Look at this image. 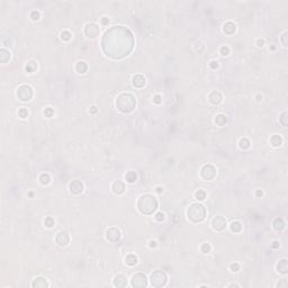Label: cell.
<instances>
[{
  "instance_id": "1",
  "label": "cell",
  "mask_w": 288,
  "mask_h": 288,
  "mask_svg": "<svg viewBox=\"0 0 288 288\" xmlns=\"http://www.w3.org/2000/svg\"><path fill=\"white\" fill-rule=\"evenodd\" d=\"M137 208L142 214L145 215H150L153 214V212H155L158 208V200L157 198L152 195H143L138 198L137 202Z\"/></svg>"
},
{
  "instance_id": "2",
  "label": "cell",
  "mask_w": 288,
  "mask_h": 288,
  "mask_svg": "<svg viewBox=\"0 0 288 288\" xmlns=\"http://www.w3.org/2000/svg\"><path fill=\"white\" fill-rule=\"evenodd\" d=\"M136 101L131 94H121L116 99V107L123 113H130L135 108Z\"/></svg>"
},
{
  "instance_id": "3",
  "label": "cell",
  "mask_w": 288,
  "mask_h": 288,
  "mask_svg": "<svg viewBox=\"0 0 288 288\" xmlns=\"http://www.w3.org/2000/svg\"><path fill=\"white\" fill-rule=\"evenodd\" d=\"M188 217L195 223L202 222L206 217V208L202 204H192L188 208Z\"/></svg>"
},
{
  "instance_id": "4",
  "label": "cell",
  "mask_w": 288,
  "mask_h": 288,
  "mask_svg": "<svg viewBox=\"0 0 288 288\" xmlns=\"http://www.w3.org/2000/svg\"><path fill=\"white\" fill-rule=\"evenodd\" d=\"M150 280H151V285L153 287H162L167 284V275L161 270H157V271L152 273Z\"/></svg>"
},
{
  "instance_id": "5",
  "label": "cell",
  "mask_w": 288,
  "mask_h": 288,
  "mask_svg": "<svg viewBox=\"0 0 288 288\" xmlns=\"http://www.w3.org/2000/svg\"><path fill=\"white\" fill-rule=\"evenodd\" d=\"M33 95V89L27 85H23L17 89V97L20 101H29Z\"/></svg>"
},
{
  "instance_id": "6",
  "label": "cell",
  "mask_w": 288,
  "mask_h": 288,
  "mask_svg": "<svg viewBox=\"0 0 288 288\" xmlns=\"http://www.w3.org/2000/svg\"><path fill=\"white\" fill-rule=\"evenodd\" d=\"M131 285L133 286V287H136V288L147 287V276H145L144 273H141L133 275V277H132V279H131Z\"/></svg>"
},
{
  "instance_id": "7",
  "label": "cell",
  "mask_w": 288,
  "mask_h": 288,
  "mask_svg": "<svg viewBox=\"0 0 288 288\" xmlns=\"http://www.w3.org/2000/svg\"><path fill=\"white\" fill-rule=\"evenodd\" d=\"M200 176L203 179L205 180H212L214 179V177L216 176V169L212 164H206L202 168V171H200Z\"/></svg>"
},
{
  "instance_id": "8",
  "label": "cell",
  "mask_w": 288,
  "mask_h": 288,
  "mask_svg": "<svg viewBox=\"0 0 288 288\" xmlns=\"http://www.w3.org/2000/svg\"><path fill=\"white\" fill-rule=\"evenodd\" d=\"M121 231L116 228H110L106 231V239L111 243H116L121 240Z\"/></svg>"
},
{
  "instance_id": "9",
  "label": "cell",
  "mask_w": 288,
  "mask_h": 288,
  "mask_svg": "<svg viewBox=\"0 0 288 288\" xmlns=\"http://www.w3.org/2000/svg\"><path fill=\"white\" fill-rule=\"evenodd\" d=\"M85 34L89 38H95L99 35V27L95 23H89L85 27Z\"/></svg>"
},
{
  "instance_id": "10",
  "label": "cell",
  "mask_w": 288,
  "mask_h": 288,
  "mask_svg": "<svg viewBox=\"0 0 288 288\" xmlns=\"http://www.w3.org/2000/svg\"><path fill=\"white\" fill-rule=\"evenodd\" d=\"M213 228L216 230V231H222L226 226V219L223 217V216H216V217L213 218L212 222Z\"/></svg>"
},
{
  "instance_id": "11",
  "label": "cell",
  "mask_w": 288,
  "mask_h": 288,
  "mask_svg": "<svg viewBox=\"0 0 288 288\" xmlns=\"http://www.w3.org/2000/svg\"><path fill=\"white\" fill-rule=\"evenodd\" d=\"M69 189H70V192L72 194L78 195V194H81L83 192V185H82V182L80 180H72L70 182V185H69Z\"/></svg>"
},
{
  "instance_id": "12",
  "label": "cell",
  "mask_w": 288,
  "mask_h": 288,
  "mask_svg": "<svg viewBox=\"0 0 288 288\" xmlns=\"http://www.w3.org/2000/svg\"><path fill=\"white\" fill-rule=\"evenodd\" d=\"M55 241L60 247H66V245H68V243L70 242V236L66 232H60L56 235Z\"/></svg>"
},
{
  "instance_id": "13",
  "label": "cell",
  "mask_w": 288,
  "mask_h": 288,
  "mask_svg": "<svg viewBox=\"0 0 288 288\" xmlns=\"http://www.w3.org/2000/svg\"><path fill=\"white\" fill-rule=\"evenodd\" d=\"M208 99H209V102L213 104V105H218V104L222 101L223 97H222V95H221V92H218V91H213V92L209 94Z\"/></svg>"
},
{
  "instance_id": "14",
  "label": "cell",
  "mask_w": 288,
  "mask_h": 288,
  "mask_svg": "<svg viewBox=\"0 0 288 288\" xmlns=\"http://www.w3.org/2000/svg\"><path fill=\"white\" fill-rule=\"evenodd\" d=\"M111 189H113L114 194L121 195V194H123V192H124V190H125V185H124L122 181H119V180H117V181L113 182V185H111Z\"/></svg>"
},
{
  "instance_id": "15",
  "label": "cell",
  "mask_w": 288,
  "mask_h": 288,
  "mask_svg": "<svg viewBox=\"0 0 288 288\" xmlns=\"http://www.w3.org/2000/svg\"><path fill=\"white\" fill-rule=\"evenodd\" d=\"M113 284H114V286H116V287H126V285H127L126 277L123 276V275H117L116 277L114 278Z\"/></svg>"
},
{
  "instance_id": "16",
  "label": "cell",
  "mask_w": 288,
  "mask_h": 288,
  "mask_svg": "<svg viewBox=\"0 0 288 288\" xmlns=\"http://www.w3.org/2000/svg\"><path fill=\"white\" fill-rule=\"evenodd\" d=\"M235 30H236V26H235V24L232 23V21H228V23H225L224 26H223V32H224L225 34H228V35H232V34H234Z\"/></svg>"
},
{
  "instance_id": "17",
  "label": "cell",
  "mask_w": 288,
  "mask_h": 288,
  "mask_svg": "<svg viewBox=\"0 0 288 288\" xmlns=\"http://www.w3.org/2000/svg\"><path fill=\"white\" fill-rule=\"evenodd\" d=\"M132 81H133V86L136 87V88H142V87H144V85H145V78L142 76V74L134 76L133 79H132Z\"/></svg>"
},
{
  "instance_id": "18",
  "label": "cell",
  "mask_w": 288,
  "mask_h": 288,
  "mask_svg": "<svg viewBox=\"0 0 288 288\" xmlns=\"http://www.w3.org/2000/svg\"><path fill=\"white\" fill-rule=\"evenodd\" d=\"M32 286L36 288H45V287H49V284H47L45 278L38 277V278L34 279V281L32 283Z\"/></svg>"
},
{
  "instance_id": "19",
  "label": "cell",
  "mask_w": 288,
  "mask_h": 288,
  "mask_svg": "<svg viewBox=\"0 0 288 288\" xmlns=\"http://www.w3.org/2000/svg\"><path fill=\"white\" fill-rule=\"evenodd\" d=\"M277 270L280 273H284V275H286L288 273V261L286 259H283V260H280L277 263Z\"/></svg>"
},
{
  "instance_id": "20",
  "label": "cell",
  "mask_w": 288,
  "mask_h": 288,
  "mask_svg": "<svg viewBox=\"0 0 288 288\" xmlns=\"http://www.w3.org/2000/svg\"><path fill=\"white\" fill-rule=\"evenodd\" d=\"M10 56H11V54H10V52L8 50H6V49H1L0 50V61H1V63H7L10 60Z\"/></svg>"
},
{
  "instance_id": "21",
  "label": "cell",
  "mask_w": 288,
  "mask_h": 288,
  "mask_svg": "<svg viewBox=\"0 0 288 288\" xmlns=\"http://www.w3.org/2000/svg\"><path fill=\"white\" fill-rule=\"evenodd\" d=\"M87 70H88V66H87L86 62H83V61H79V62L76 64V71L78 72V73H80V74H82V73H86Z\"/></svg>"
},
{
  "instance_id": "22",
  "label": "cell",
  "mask_w": 288,
  "mask_h": 288,
  "mask_svg": "<svg viewBox=\"0 0 288 288\" xmlns=\"http://www.w3.org/2000/svg\"><path fill=\"white\" fill-rule=\"evenodd\" d=\"M273 228L276 231H283L284 228H285V222H284L283 218L278 217L273 221Z\"/></svg>"
},
{
  "instance_id": "23",
  "label": "cell",
  "mask_w": 288,
  "mask_h": 288,
  "mask_svg": "<svg viewBox=\"0 0 288 288\" xmlns=\"http://www.w3.org/2000/svg\"><path fill=\"white\" fill-rule=\"evenodd\" d=\"M281 143H283V138L279 136V135H273V136H271V138H270V144H271L273 147H280Z\"/></svg>"
},
{
  "instance_id": "24",
  "label": "cell",
  "mask_w": 288,
  "mask_h": 288,
  "mask_svg": "<svg viewBox=\"0 0 288 288\" xmlns=\"http://www.w3.org/2000/svg\"><path fill=\"white\" fill-rule=\"evenodd\" d=\"M226 122H228V118H226V116H225V115H223V114H218L217 116L215 117V124H216V125H218V126H223V125H225V124H226Z\"/></svg>"
},
{
  "instance_id": "25",
  "label": "cell",
  "mask_w": 288,
  "mask_h": 288,
  "mask_svg": "<svg viewBox=\"0 0 288 288\" xmlns=\"http://www.w3.org/2000/svg\"><path fill=\"white\" fill-rule=\"evenodd\" d=\"M125 179H126V182H128V183H134L137 179V175L134 171H128L126 173V176H125Z\"/></svg>"
},
{
  "instance_id": "26",
  "label": "cell",
  "mask_w": 288,
  "mask_h": 288,
  "mask_svg": "<svg viewBox=\"0 0 288 288\" xmlns=\"http://www.w3.org/2000/svg\"><path fill=\"white\" fill-rule=\"evenodd\" d=\"M125 262L127 266H135L137 263V257L134 254H128L126 258H125Z\"/></svg>"
},
{
  "instance_id": "27",
  "label": "cell",
  "mask_w": 288,
  "mask_h": 288,
  "mask_svg": "<svg viewBox=\"0 0 288 288\" xmlns=\"http://www.w3.org/2000/svg\"><path fill=\"white\" fill-rule=\"evenodd\" d=\"M230 228H231V231H232V232L238 233L242 230V225H241V223L239 222V221H234V222L231 223Z\"/></svg>"
},
{
  "instance_id": "28",
  "label": "cell",
  "mask_w": 288,
  "mask_h": 288,
  "mask_svg": "<svg viewBox=\"0 0 288 288\" xmlns=\"http://www.w3.org/2000/svg\"><path fill=\"white\" fill-rule=\"evenodd\" d=\"M40 181L42 185H49L51 182V177L49 173H42L40 176Z\"/></svg>"
},
{
  "instance_id": "29",
  "label": "cell",
  "mask_w": 288,
  "mask_h": 288,
  "mask_svg": "<svg viewBox=\"0 0 288 288\" xmlns=\"http://www.w3.org/2000/svg\"><path fill=\"white\" fill-rule=\"evenodd\" d=\"M239 145L243 150H247V149L250 147V141H249L248 138H241L240 142H239Z\"/></svg>"
},
{
  "instance_id": "30",
  "label": "cell",
  "mask_w": 288,
  "mask_h": 288,
  "mask_svg": "<svg viewBox=\"0 0 288 288\" xmlns=\"http://www.w3.org/2000/svg\"><path fill=\"white\" fill-rule=\"evenodd\" d=\"M195 197L197 198L198 200H204L206 198V192L203 189H198L197 192H195Z\"/></svg>"
},
{
  "instance_id": "31",
  "label": "cell",
  "mask_w": 288,
  "mask_h": 288,
  "mask_svg": "<svg viewBox=\"0 0 288 288\" xmlns=\"http://www.w3.org/2000/svg\"><path fill=\"white\" fill-rule=\"evenodd\" d=\"M36 68H37V64H36L35 62H29V63H27V66H25V70L27 71V72L32 73V72H34V71L36 70Z\"/></svg>"
},
{
  "instance_id": "32",
  "label": "cell",
  "mask_w": 288,
  "mask_h": 288,
  "mask_svg": "<svg viewBox=\"0 0 288 288\" xmlns=\"http://www.w3.org/2000/svg\"><path fill=\"white\" fill-rule=\"evenodd\" d=\"M288 114H287V111H284L283 114L280 115V117H279V121H280V123L283 124V126H287L288 125V121H287V118H288Z\"/></svg>"
},
{
  "instance_id": "33",
  "label": "cell",
  "mask_w": 288,
  "mask_h": 288,
  "mask_svg": "<svg viewBox=\"0 0 288 288\" xmlns=\"http://www.w3.org/2000/svg\"><path fill=\"white\" fill-rule=\"evenodd\" d=\"M44 225H45L46 228H52L54 225V219H53V217H51V216L46 217L45 221H44Z\"/></svg>"
},
{
  "instance_id": "34",
  "label": "cell",
  "mask_w": 288,
  "mask_h": 288,
  "mask_svg": "<svg viewBox=\"0 0 288 288\" xmlns=\"http://www.w3.org/2000/svg\"><path fill=\"white\" fill-rule=\"evenodd\" d=\"M200 250H202L203 253H209L211 252V250H212V248H211L209 243H203Z\"/></svg>"
},
{
  "instance_id": "35",
  "label": "cell",
  "mask_w": 288,
  "mask_h": 288,
  "mask_svg": "<svg viewBox=\"0 0 288 288\" xmlns=\"http://www.w3.org/2000/svg\"><path fill=\"white\" fill-rule=\"evenodd\" d=\"M71 33L69 32V30H63L62 33H61V38L63 41H69L71 38Z\"/></svg>"
},
{
  "instance_id": "36",
  "label": "cell",
  "mask_w": 288,
  "mask_h": 288,
  "mask_svg": "<svg viewBox=\"0 0 288 288\" xmlns=\"http://www.w3.org/2000/svg\"><path fill=\"white\" fill-rule=\"evenodd\" d=\"M18 115H19L20 118H26L27 115H28V110L26 108H20L18 110Z\"/></svg>"
},
{
  "instance_id": "37",
  "label": "cell",
  "mask_w": 288,
  "mask_h": 288,
  "mask_svg": "<svg viewBox=\"0 0 288 288\" xmlns=\"http://www.w3.org/2000/svg\"><path fill=\"white\" fill-rule=\"evenodd\" d=\"M219 52H221V54L222 55H224V56H226V55H228L230 54V47L228 46H222L221 47V50H219Z\"/></svg>"
},
{
  "instance_id": "38",
  "label": "cell",
  "mask_w": 288,
  "mask_h": 288,
  "mask_svg": "<svg viewBox=\"0 0 288 288\" xmlns=\"http://www.w3.org/2000/svg\"><path fill=\"white\" fill-rule=\"evenodd\" d=\"M230 269H231V271H233V273H236V271H239V270H240V264H239L238 262L231 263Z\"/></svg>"
},
{
  "instance_id": "39",
  "label": "cell",
  "mask_w": 288,
  "mask_h": 288,
  "mask_svg": "<svg viewBox=\"0 0 288 288\" xmlns=\"http://www.w3.org/2000/svg\"><path fill=\"white\" fill-rule=\"evenodd\" d=\"M53 114H54V110H53L51 107H47V108H45V110H44V115H45L46 117H52V116H53Z\"/></svg>"
},
{
  "instance_id": "40",
  "label": "cell",
  "mask_w": 288,
  "mask_h": 288,
  "mask_svg": "<svg viewBox=\"0 0 288 288\" xmlns=\"http://www.w3.org/2000/svg\"><path fill=\"white\" fill-rule=\"evenodd\" d=\"M30 18H32L33 20H38L40 19V13L36 11V10H33V11L30 13Z\"/></svg>"
},
{
  "instance_id": "41",
  "label": "cell",
  "mask_w": 288,
  "mask_h": 288,
  "mask_svg": "<svg viewBox=\"0 0 288 288\" xmlns=\"http://www.w3.org/2000/svg\"><path fill=\"white\" fill-rule=\"evenodd\" d=\"M154 218L157 219L158 222H162V221L164 219V214H163V213H157L155 216H154Z\"/></svg>"
},
{
  "instance_id": "42",
  "label": "cell",
  "mask_w": 288,
  "mask_h": 288,
  "mask_svg": "<svg viewBox=\"0 0 288 288\" xmlns=\"http://www.w3.org/2000/svg\"><path fill=\"white\" fill-rule=\"evenodd\" d=\"M153 101L155 102V104H158V105H160L162 102V98L160 95H155V96L153 97Z\"/></svg>"
},
{
  "instance_id": "43",
  "label": "cell",
  "mask_w": 288,
  "mask_h": 288,
  "mask_svg": "<svg viewBox=\"0 0 288 288\" xmlns=\"http://www.w3.org/2000/svg\"><path fill=\"white\" fill-rule=\"evenodd\" d=\"M277 287H287V281L285 280V279H283L281 281H279L278 284H277Z\"/></svg>"
},
{
  "instance_id": "44",
  "label": "cell",
  "mask_w": 288,
  "mask_h": 288,
  "mask_svg": "<svg viewBox=\"0 0 288 288\" xmlns=\"http://www.w3.org/2000/svg\"><path fill=\"white\" fill-rule=\"evenodd\" d=\"M287 34L288 33L286 32V33H284V35L281 36V41H283V44L285 46H287V40H286V38H287Z\"/></svg>"
},
{
  "instance_id": "45",
  "label": "cell",
  "mask_w": 288,
  "mask_h": 288,
  "mask_svg": "<svg viewBox=\"0 0 288 288\" xmlns=\"http://www.w3.org/2000/svg\"><path fill=\"white\" fill-rule=\"evenodd\" d=\"M209 66H211L212 69H217L218 63H217V62H216V61H212V62L209 63Z\"/></svg>"
},
{
  "instance_id": "46",
  "label": "cell",
  "mask_w": 288,
  "mask_h": 288,
  "mask_svg": "<svg viewBox=\"0 0 288 288\" xmlns=\"http://www.w3.org/2000/svg\"><path fill=\"white\" fill-rule=\"evenodd\" d=\"M271 247H273V249H278L279 248V242H278V241H273V244H271Z\"/></svg>"
},
{
  "instance_id": "47",
  "label": "cell",
  "mask_w": 288,
  "mask_h": 288,
  "mask_svg": "<svg viewBox=\"0 0 288 288\" xmlns=\"http://www.w3.org/2000/svg\"><path fill=\"white\" fill-rule=\"evenodd\" d=\"M263 44H264V41H263V40H258V41H257V45H258L259 47H262Z\"/></svg>"
},
{
  "instance_id": "48",
  "label": "cell",
  "mask_w": 288,
  "mask_h": 288,
  "mask_svg": "<svg viewBox=\"0 0 288 288\" xmlns=\"http://www.w3.org/2000/svg\"><path fill=\"white\" fill-rule=\"evenodd\" d=\"M101 23H102L104 25H107V24L109 23V19H108V18H102V19H101Z\"/></svg>"
},
{
  "instance_id": "49",
  "label": "cell",
  "mask_w": 288,
  "mask_h": 288,
  "mask_svg": "<svg viewBox=\"0 0 288 288\" xmlns=\"http://www.w3.org/2000/svg\"><path fill=\"white\" fill-rule=\"evenodd\" d=\"M157 247V242L155 241H151L150 242V248H155Z\"/></svg>"
},
{
  "instance_id": "50",
  "label": "cell",
  "mask_w": 288,
  "mask_h": 288,
  "mask_svg": "<svg viewBox=\"0 0 288 288\" xmlns=\"http://www.w3.org/2000/svg\"><path fill=\"white\" fill-rule=\"evenodd\" d=\"M90 113H92V114H95V113H97V107L92 106L90 108Z\"/></svg>"
},
{
  "instance_id": "51",
  "label": "cell",
  "mask_w": 288,
  "mask_h": 288,
  "mask_svg": "<svg viewBox=\"0 0 288 288\" xmlns=\"http://www.w3.org/2000/svg\"><path fill=\"white\" fill-rule=\"evenodd\" d=\"M256 195H257L258 197H261V196H262V195H263V192H261V190H257V192H256Z\"/></svg>"
},
{
  "instance_id": "52",
  "label": "cell",
  "mask_w": 288,
  "mask_h": 288,
  "mask_svg": "<svg viewBox=\"0 0 288 288\" xmlns=\"http://www.w3.org/2000/svg\"><path fill=\"white\" fill-rule=\"evenodd\" d=\"M261 99H262V96H260V95H258V96H257V100L260 101V100H261Z\"/></svg>"
},
{
  "instance_id": "53",
  "label": "cell",
  "mask_w": 288,
  "mask_h": 288,
  "mask_svg": "<svg viewBox=\"0 0 288 288\" xmlns=\"http://www.w3.org/2000/svg\"><path fill=\"white\" fill-rule=\"evenodd\" d=\"M162 192V188L161 187H158V192Z\"/></svg>"
},
{
  "instance_id": "54",
  "label": "cell",
  "mask_w": 288,
  "mask_h": 288,
  "mask_svg": "<svg viewBox=\"0 0 288 288\" xmlns=\"http://www.w3.org/2000/svg\"><path fill=\"white\" fill-rule=\"evenodd\" d=\"M228 287H239V286H238V285H230Z\"/></svg>"
}]
</instances>
